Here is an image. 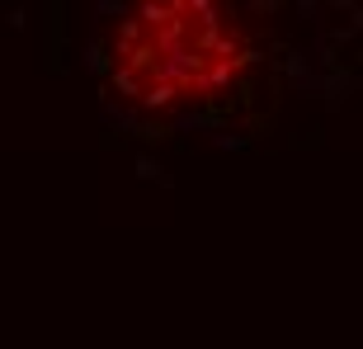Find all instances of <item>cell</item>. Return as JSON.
<instances>
[{
	"label": "cell",
	"instance_id": "6da1fadb",
	"mask_svg": "<svg viewBox=\"0 0 363 349\" xmlns=\"http://www.w3.org/2000/svg\"><path fill=\"white\" fill-rule=\"evenodd\" d=\"M62 5H48V67H57L62 62Z\"/></svg>",
	"mask_w": 363,
	"mask_h": 349
}]
</instances>
